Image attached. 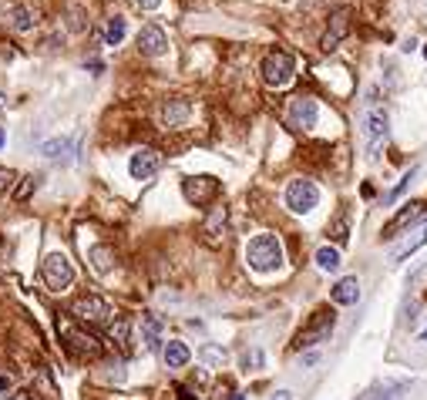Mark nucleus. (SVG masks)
I'll return each instance as SVG.
<instances>
[{
    "label": "nucleus",
    "mask_w": 427,
    "mask_h": 400,
    "mask_svg": "<svg viewBox=\"0 0 427 400\" xmlns=\"http://www.w3.org/2000/svg\"><path fill=\"white\" fill-rule=\"evenodd\" d=\"M0 145H4V128H0Z\"/></svg>",
    "instance_id": "58836bf2"
},
{
    "label": "nucleus",
    "mask_w": 427,
    "mask_h": 400,
    "mask_svg": "<svg viewBox=\"0 0 427 400\" xmlns=\"http://www.w3.org/2000/svg\"><path fill=\"white\" fill-rule=\"evenodd\" d=\"M246 262L256 269V273H273L283 266V246L273 233H259L249 239L246 246Z\"/></svg>",
    "instance_id": "f03ea898"
},
{
    "label": "nucleus",
    "mask_w": 427,
    "mask_h": 400,
    "mask_svg": "<svg viewBox=\"0 0 427 400\" xmlns=\"http://www.w3.org/2000/svg\"><path fill=\"white\" fill-rule=\"evenodd\" d=\"M37 185H41V175H24V179H21V185H17L14 199H17V202H28L30 192H34Z\"/></svg>",
    "instance_id": "a878e982"
},
{
    "label": "nucleus",
    "mask_w": 427,
    "mask_h": 400,
    "mask_svg": "<svg viewBox=\"0 0 427 400\" xmlns=\"http://www.w3.org/2000/svg\"><path fill=\"white\" fill-rule=\"evenodd\" d=\"M162 357H165V363L175 370V367H185V363L192 360V353H189V346L182 343V340H168L165 350H162Z\"/></svg>",
    "instance_id": "aec40b11"
},
{
    "label": "nucleus",
    "mask_w": 427,
    "mask_h": 400,
    "mask_svg": "<svg viewBox=\"0 0 427 400\" xmlns=\"http://www.w3.org/2000/svg\"><path fill=\"white\" fill-rule=\"evenodd\" d=\"M273 400H293V394H290V390H276Z\"/></svg>",
    "instance_id": "f704fd0d"
},
{
    "label": "nucleus",
    "mask_w": 427,
    "mask_h": 400,
    "mask_svg": "<svg viewBox=\"0 0 427 400\" xmlns=\"http://www.w3.org/2000/svg\"><path fill=\"white\" fill-rule=\"evenodd\" d=\"M202 357L212 360V363H222V360H226V353H222V350H216V346H206V350H202Z\"/></svg>",
    "instance_id": "2f4dec72"
},
{
    "label": "nucleus",
    "mask_w": 427,
    "mask_h": 400,
    "mask_svg": "<svg viewBox=\"0 0 427 400\" xmlns=\"http://www.w3.org/2000/svg\"><path fill=\"white\" fill-rule=\"evenodd\" d=\"M346 233H350V229H346V212H344V216H337V222L330 225V239L333 242H346Z\"/></svg>",
    "instance_id": "bb28decb"
},
{
    "label": "nucleus",
    "mask_w": 427,
    "mask_h": 400,
    "mask_svg": "<svg viewBox=\"0 0 427 400\" xmlns=\"http://www.w3.org/2000/svg\"><path fill=\"white\" fill-rule=\"evenodd\" d=\"M14 179H17L14 168H4V165H0V195H4L7 189H11V185H14Z\"/></svg>",
    "instance_id": "7c9ffc66"
},
{
    "label": "nucleus",
    "mask_w": 427,
    "mask_h": 400,
    "mask_svg": "<svg viewBox=\"0 0 427 400\" xmlns=\"http://www.w3.org/2000/svg\"><path fill=\"white\" fill-rule=\"evenodd\" d=\"M424 212H427L424 202H407V206L400 208V212L394 216V219L387 222V225H384V233H380V235H384L387 242H390V239H397V235L404 233V229H411V225H414L417 219H421Z\"/></svg>",
    "instance_id": "9b49d317"
},
{
    "label": "nucleus",
    "mask_w": 427,
    "mask_h": 400,
    "mask_svg": "<svg viewBox=\"0 0 427 400\" xmlns=\"http://www.w3.org/2000/svg\"><path fill=\"white\" fill-rule=\"evenodd\" d=\"M424 242H427V225H421V229H417V233H414L407 242H400V246L390 252V259H394V262H404L407 256H411V252H417V249L424 246Z\"/></svg>",
    "instance_id": "412c9836"
},
{
    "label": "nucleus",
    "mask_w": 427,
    "mask_h": 400,
    "mask_svg": "<svg viewBox=\"0 0 427 400\" xmlns=\"http://www.w3.org/2000/svg\"><path fill=\"white\" fill-rule=\"evenodd\" d=\"M424 57H427V44H424Z\"/></svg>",
    "instance_id": "a19ab883"
},
{
    "label": "nucleus",
    "mask_w": 427,
    "mask_h": 400,
    "mask_svg": "<svg viewBox=\"0 0 427 400\" xmlns=\"http://www.w3.org/2000/svg\"><path fill=\"white\" fill-rule=\"evenodd\" d=\"M242 367H246V370L262 367V350H249V353H242Z\"/></svg>",
    "instance_id": "c85d7f7f"
},
{
    "label": "nucleus",
    "mask_w": 427,
    "mask_h": 400,
    "mask_svg": "<svg viewBox=\"0 0 427 400\" xmlns=\"http://www.w3.org/2000/svg\"><path fill=\"white\" fill-rule=\"evenodd\" d=\"M317 262H320V269L337 273V269H340V252L333 246H323V249H317Z\"/></svg>",
    "instance_id": "5701e85b"
},
{
    "label": "nucleus",
    "mask_w": 427,
    "mask_h": 400,
    "mask_svg": "<svg viewBox=\"0 0 427 400\" xmlns=\"http://www.w3.org/2000/svg\"><path fill=\"white\" fill-rule=\"evenodd\" d=\"M259 74L269 88H286L293 81V74H296V61H293L290 51H269L262 57Z\"/></svg>",
    "instance_id": "20e7f679"
},
{
    "label": "nucleus",
    "mask_w": 427,
    "mask_h": 400,
    "mask_svg": "<svg viewBox=\"0 0 427 400\" xmlns=\"http://www.w3.org/2000/svg\"><path fill=\"white\" fill-rule=\"evenodd\" d=\"M158 4H162V0H135V7H138V11H155Z\"/></svg>",
    "instance_id": "473e14b6"
},
{
    "label": "nucleus",
    "mask_w": 427,
    "mask_h": 400,
    "mask_svg": "<svg viewBox=\"0 0 427 400\" xmlns=\"http://www.w3.org/2000/svg\"><path fill=\"white\" fill-rule=\"evenodd\" d=\"M421 340H424V343H427V330H424V336H421Z\"/></svg>",
    "instance_id": "ea45409f"
},
{
    "label": "nucleus",
    "mask_w": 427,
    "mask_h": 400,
    "mask_svg": "<svg viewBox=\"0 0 427 400\" xmlns=\"http://www.w3.org/2000/svg\"><path fill=\"white\" fill-rule=\"evenodd\" d=\"M71 317L81 319V323H105V319L111 317V310L101 296L88 293V296H78V300L71 303Z\"/></svg>",
    "instance_id": "1a4fd4ad"
},
{
    "label": "nucleus",
    "mask_w": 427,
    "mask_h": 400,
    "mask_svg": "<svg viewBox=\"0 0 427 400\" xmlns=\"http://www.w3.org/2000/svg\"><path fill=\"white\" fill-rule=\"evenodd\" d=\"M199 235H202V246L219 249L222 242H226V208H212V212H209V219L202 222Z\"/></svg>",
    "instance_id": "4468645a"
},
{
    "label": "nucleus",
    "mask_w": 427,
    "mask_h": 400,
    "mask_svg": "<svg viewBox=\"0 0 427 400\" xmlns=\"http://www.w3.org/2000/svg\"><path fill=\"white\" fill-rule=\"evenodd\" d=\"M138 51H141L145 57L165 54V51H168L165 30L158 28V24H148V28H141V30H138Z\"/></svg>",
    "instance_id": "2eb2a0df"
},
{
    "label": "nucleus",
    "mask_w": 427,
    "mask_h": 400,
    "mask_svg": "<svg viewBox=\"0 0 427 400\" xmlns=\"http://www.w3.org/2000/svg\"><path fill=\"white\" fill-rule=\"evenodd\" d=\"M320 118V108L313 98H293L290 101V111H286V122H290V128H296V131H310L313 124H317Z\"/></svg>",
    "instance_id": "9d476101"
},
{
    "label": "nucleus",
    "mask_w": 427,
    "mask_h": 400,
    "mask_svg": "<svg viewBox=\"0 0 427 400\" xmlns=\"http://www.w3.org/2000/svg\"><path fill=\"white\" fill-rule=\"evenodd\" d=\"M7 387H11V380H7V377H0V394H4Z\"/></svg>",
    "instance_id": "e433bc0d"
},
{
    "label": "nucleus",
    "mask_w": 427,
    "mask_h": 400,
    "mask_svg": "<svg viewBox=\"0 0 427 400\" xmlns=\"http://www.w3.org/2000/svg\"><path fill=\"white\" fill-rule=\"evenodd\" d=\"M111 336H115L118 343H124V340H128V319H115V323H111Z\"/></svg>",
    "instance_id": "c756f323"
},
{
    "label": "nucleus",
    "mask_w": 427,
    "mask_h": 400,
    "mask_svg": "<svg viewBox=\"0 0 427 400\" xmlns=\"http://www.w3.org/2000/svg\"><path fill=\"white\" fill-rule=\"evenodd\" d=\"M88 259H91V266H95V273H111L115 269V249L111 246H91L88 249Z\"/></svg>",
    "instance_id": "6ab92c4d"
},
{
    "label": "nucleus",
    "mask_w": 427,
    "mask_h": 400,
    "mask_svg": "<svg viewBox=\"0 0 427 400\" xmlns=\"http://www.w3.org/2000/svg\"><path fill=\"white\" fill-rule=\"evenodd\" d=\"M41 279H44V286L54 290V293L68 290L71 283H74V266L68 262L64 252H51V256L41 262Z\"/></svg>",
    "instance_id": "423d86ee"
},
{
    "label": "nucleus",
    "mask_w": 427,
    "mask_h": 400,
    "mask_svg": "<svg viewBox=\"0 0 427 400\" xmlns=\"http://www.w3.org/2000/svg\"><path fill=\"white\" fill-rule=\"evenodd\" d=\"M346 30H350V7H337V11L330 14V28H327V34L320 37V47L330 54L333 47L346 37Z\"/></svg>",
    "instance_id": "f8f14e48"
},
{
    "label": "nucleus",
    "mask_w": 427,
    "mask_h": 400,
    "mask_svg": "<svg viewBox=\"0 0 427 400\" xmlns=\"http://www.w3.org/2000/svg\"><path fill=\"white\" fill-rule=\"evenodd\" d=\"M333 327H337V317H333L330 306H320L313 317L306 319V327L300 333H296V340H293V346L296 350H303V346H313V343H323L327 336L333 333Z\"/></svg>",
    "instance_id": "39448f33"
},
{
    "label": "nucleus",
    "mask_w": 427,
    "mask_h": 400,
    "mask_svg": "<svg viewBox=\"0 0 427 400\" xmlns=\"http://www.w3.org/2000/svg\"><path fill=\"white\" fill-rule=\"evenodd\" d=\"M182 192H185V199L192 206H209L219 195V179H212V175H189V179L182 182Z\"/></svg>",
    "instance_id": "6e6552de"
},
{
    "label": "nucleus",
    "mask_w": 427,
    "mask_h": 400,
    "mask_svg": "<svg viewBox=\"0 0 427 400\" xmlns=\"http://www.w3.org/2000/svg\"><path fill=\"white\" fill-rule=\"evenodd\" d=\"M4 24L11 30H30L37 24V11L34 7H24V4H14V7L4 11Z\"/></svg>",
    "instance_id": "dca6fc26"
},
{
    "label": "nucleus",
    "mask_w": 427,
    "mask_h": 400,
    "mask_svg": "<svg viewBox=\"0 0 427 400\" xmlns=\"http://www.w3.org/2000/svg\"><path fill=\"white\" fill-rule=\"evenodd\" d=\"M363 141H367V155L377 158L384 152L387 145V135H390V114L384 108H367L363 111Z\"/></svg>",
    "instance_id": "7ed1b4c3"
},
{
    "label": "nucleus",
    "mask_w": 427,
    "mask_h": 400,
    "mask_svg": "<svg viewBox=\"0 0 427 400\" xmlns=\"http://www.w3.org/2000/svg\"><path fill=\"white\" fill-rule=\"evenodd\" d=\"M229 400H242V394H233V397H229Z\"/></svg>",
    "instance_id": "4c0bfd02"
},
{
    "label": "nucleus",
    "mask_w": 427,
    "mask_h": 400,
    "mask_svg": "<svg viewBox=\"0 0 427 400\" xmlns=\"http://www.w3.org/2000/svg\"><path fill=\"white\" fill-rule=\"evenodd\" d=\"M57 333H61V340L68 343V350L74 353L78 360H98L105 353V343L98 340L95 333H88L81 323H74L71 317H61L57 319Z\"/></svg>",
    "instance_id": "f257e3e1"
},
{
    "label": "nucleus",
    "mask_w": 427,
    "mask_h": 400,
    "mask_svg": "<svg viewBox=\"0 0 427 400\" xmlns=\"http://www.w3.org/2000/svg\"><path fill=\"white\" fill-rule=\"evenodd\" d=\"M317 360H320V353H306V357H303V367H313Z\"/></svg>",
    "instance_id": "72a5a7b5"
},
{
    "label": "nucleus",
    "mask_w": 427,
    "mask_h": 400,
    "mask_svg": "<svg viewBox=\"0 0 427 400\" xmlns=\"http://www.w3.org/2000/svg\"><path fill=\"white\" fill-rule=\"evenodd\" d=\"M189 101L185 98H168L165 105H162V122L168 124V128H179V124H185V118H189Z\"/></svg>",
    "instance_id": "f3484780"
},
{
    "label": "nucleus",
    "mask_w": 427,
    "mask_h": 400,
    "mask_svg": "<svg viewBox=\"0 0 427 400\" xmlns=\"http://www.w3.org/2000/svg\"><path fill=\"white\" fill-rule=\"evenodd\" d=\"M158 168H162V152H155V148H138L131 155V162H128L131 179H152Z\"/></svg>",
    "instance_id": "ddd939ff"
},
{
    "label": "nucleus",
    "mask_w": 427,
    "mask_h": 400,
    "mask_svg": "<svg viewBox=\"0 0 427 400\" xmlns=\"http://www.w3.org/2000/svg\"><path fill=\"white\" fill-rule=\"evenodd\" d=\"M158 333H162V319L158 317H145V346L148 350H158Z\"/></svg>",
    "instance_id": "b1692460"
},
{
    "label": "nucleus",
    "mask_w": 427,
    "mask_h": 400,
    "mask_svg": "<svg viewBox=\"0 0 427 400\" xmlns=\"http://www.w3.org/2000/svg\"><path fill=\"white\" fill-rule=\"evenodd\" d=\"M105 41L108 44H122L124 41V17H111L105 24Z\"/></svg>",
    "instance_id": "393cba45"
},
{
    "label": "nucleus",
    "mask_w": 427,
    "mask_h": 400,
    "mask_svg": "<svg viewBox=\"0 0 427 400\" xmlns=\"http://www.w3.org/2000/svg\"><path fill=\"white\" fill-rule=\"evenodd\" d=\"M330 296H333V303H340V306H353L360 300V283H357V276H344L337 286L330 290Z\"/></svg>",
    "instance_id": "a211bd4d"
},
{
    "label": "nucleus",
    "mask_w": 427,
    "mask_h": 400,
    "mask_svg": "<svg viewBox=\"0 0 427 400\" xmlns=\"http://www.w3.org/2000/svg\"><path fill=\"white\" fill-rule=\"evenodd\" d=\"M11 400H30V394H28V390H17V394H14Z\"/></svg>",
    "instance_id": "c9c22d12"
},
{
    "label": "nucleus",
    "mask_w": 427,
    "mask_h": 400,
    "mask_svg": "<svg viewBox=\"0 0 427 400\" xmlns=\"http://www.w3.org/2000/svg\"><path fill=\"white\" fill-rule=\"evenodd\" d=\"M320 202V189L313 185V182L306 179H296L286 185V208L290 212H296V216H306V212H313Z\"/></svg>",
    "instance_id": "0eeeda50"
},
{
    "label": "nucleus",
    "mask_w": 427,
    "mask_h": 400,
    "mask_svg": "<svg viewBox=\"0 0 427 400\" xmlns=\"http://www.w3.org/2000/svg\"><path fill=\"white\" fill-rule=\"evenodd\" d=\"M41 155L54 158V162H71V141L68 139H54V141H44Z\"/></svg>",
    "instance_id": "4be33fe9"
},
{
    "label": "nucleus",
    "mask_w": 427,
    "mask_h": 400,
    "mask_svg": "<svg viewBox=\"0 0 427 400\" xmlns=\"http://www.w3.org/2000/svg\"><path fill=\"white\" fill-rule=\"evenodd\" d=\"M414 175H417V172H414V168H411V172H407V175H404V179L397 182V189H394V192L387 195V202H394L397 195H404V192H407V185H411V182H414Z\"/></svg>",
    "instance_id": "cd10ccee"
}]
</instances>
